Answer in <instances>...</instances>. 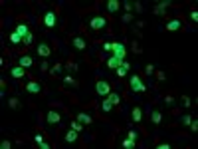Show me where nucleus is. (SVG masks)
Masks as SVG:
<instances>
[{
	"instance_id": "43",
	"label": "nucleus",
	"mask_w": 198,
	"mask_h": 149,
	"mask_svg": "<svg viewBox=\"0 0 198 149\" xmlns=\"http://www.w3.org/2000/svg\"><path fill=\"white\" fill-rule=\"evenodd\" d=\"M24 44H26V46H28V44H32V32H30V34H28V36H26V38H24Z\"/></svg>"
},
{
	"instance_id": "39",
	"label": "nucleus",
	"mask_w": 198,
	"mask_h": 149,
	"mask_svg": "<svg viewBox=\"0 0 198 149\" xmlns=\"http://www.w3.org/2000/svg\"><path fill=\"white\" fill-rule=\"evenodd\" d=\"M34 141L40 145V143H44V137H42V133H36V137H34Z\"/></svg>"
},
{
	"instance_id": "47",
	"label": "nucleus",
	"mask_w": 198,
	"mask_h": 149,
	"mask_svg": "<svg viewBox=\"0 0 198 149\" xmlns=\"http://www.w3.org/2000/svg\"><path fill=\"white\" fill-rule=\"evenodd\" d=\"M127 137H131V139H137V131H129V133H127Z\"/></svg>"
},
{
	"instance_id": "36",
	"label": "nucleus",
	"mask_w": 198,
	"mask_h": 149,
	"mask_svg": "<svg viewBox=\"0 0 198 149\" xmlns=\"http://www.w3.org/2000/svg\"><path fill=\"white\" fill-rule=\"evenodd\" d=\"M165 104L166 105H174V97H172V96H166L165 97Z\"/></svg>"
},
{
	"instance_id": "9",
	"label": "nucleus",
	"mask_w": 198,
	"mask_h": 149,
	"mask_svg": "<svg viewBox=\"0 0 198 149\" xmlns=\"http://www.w3.org/2000/svg\"><path fill=\"white\" fill-rule=\"evenodd\" d=\"M46 121L52 123V125H58V123L62 121V117H60V113H58V112H48V116H46Z\"/></svg>"
},
{
	"instance_id": "3",
	"label": "nucleus",
	"mask_w": 198,
	"mask_h": 149,
	"mask_svg": "<svg viewBox=\"0 0 198 149\" xmlns=\"http://www.w3.org/2000/svg\"><path fill=\"white\" fill-rule=\"evenodd\" d=\"M56 22H58V16H56V12L48 10V12L44 14V26H46V28H54V26H56Z\"/></svg>"
},
{
	"instance_id": "2",
	"label": "nucleus",
	"mask_w": 198,
	"mask_h": 149,
	"mask_svg": "<svg viewBox=\"0 0 198 149\" xmlns=\"http://www.w3.org/2000/svg\"><path fill=\"white\" fill-rule=\"evenodd\" d=\"M95 92H97L99 96H109V93H111V86H109L107 82H103V80H97V84H95Z\"/></svg>"
},
{
	"instance_id": "16",
	"label": "nucleus",
	"mask_w": 198,
	"mask_h": 149,
	"mask_svg": "<svg viewBox=\"0 0 198 149\" xmlns=\"http://www.w3.org/2000/svg\"><path fill=\"white\" fill-rule=\"evenodd\" d=\"M73 46H75V48H77V50H85V40H83V38H79V36H75L73 38Z\"/></svg>"
},
{
	"instance_id": "35",
	"label": "nucleus",
	"mask_w": 198,
	"mask_h": 149,
	"mask_svg": "<svg viewBox=\"0 0 198 149\" xmlns=\"http://www.w3.org/2000/svg\"><path fill=\"white\" fill-rule=\"evenodd\" d=\"M121 20H123L125 24H129V22L133 20V14H123V18H121Z\"/></svg>"
},
{
	"instance_id": "15",
	"label": "nucleus",
	"mask_w": 198,
	"mask_h": 149,
	"mask_svg": "<svg viewBox=\"0 0 198 149\" xmlns=\"http://www.w3.org/2000/svg\"><path fill=\"white\" fill-rule=\"evenodd\" d=\"M77 121H81L83 125H89V123H93V119H91L89 116H87V113H77Z\"/></svg>"
},
{
	"instance_id": "18",
	"label": "nucleus",
	"mask_w": 198,
	"mask_h": 149,
	"mask_svg": "<svg viewBox=\"0 0 198 149\" xmlns=\"http://www.w3.org/2000/svg\"><path fill=\"white\" fill-rule=\"evenodd\" d=\"M75 139H77V131L71 129V131H67V133H65V141L67 143H75Z\"/></svg>"
},
{
	"instance_id": "1",
	"label": "nucleus",
	"mask_w": 198,
	"mask_h": 149,
	"mask_svg": "<svg viewBox=\"0 0 198 149\" xmlns=\"http://www.w3.org/2000/svg\"><path fill=\"white\" fill-rule=\"evenodd\" d=\"M131 92H147V86L141 82V76H131Z\"/></svg>"
},
{
	"instance_id": "34",
	"label": "nucleus",
	"mask_w": 198,
	"mask_h": 149,
	"mask_svg": "<svg viewBox=\"0 0 198 149\" xmlns=\"http://www.w3.org/2000/svg\"><path fill=\"white\" fill-rule=\"evenodd\" d=\"M180 121L184 123V125H190V121H192V117L190 116H184V117H180Z\"/></svg>"
},
{
	"instance_id": "23",
	"label": "nucleus",
	"mask_w": 198,
	"mask_h": 149,
	"mask_svg": "<svg viewBox=\"0 0 198 149\" xmlns=\"http://www.w3.org/2000/svg\"><path fill=\"white\" fill-rule=\"evenodd\" d=\"M8 105H10L12 109H20V100H18V97H10V101H8Z\"/></svg>"
},
{
	"instance_id": "12",
	"label": "nucleus",
	"mask_w": 198,
	"mask_h": 149,
	"mask_svg": "<svg viewBox=\"0 0 198 149\" xmlns=\"http://www.w3.org/2000/svg\"><path fill=\"white\" fill-rule=\"evenodd\" d=\"M38 54H40L42 58H48L50 54H52V50H50L48 44H40V46H38Z\"/></svg>"
},
{
	"instance_id": "31",
	"label": "nucleus",
	"mask_w": 198,
	"mask_h": 149,
	"mask_svg": "<svg viewBox=\"0 0 198 149\" xmlns=\"http://www.w3.org/2000/svg\"><path fill=\"white\" fill-rule=\"evenodd\" d=\"M64 82L67 84V86H75V80L71 78V76H65V78H64Z\"/></svg>"
},
{
	"instance_id": "27",
	"label": "nucleus",
	"mask_w": 198,
	"mask_h": 149,
	"mask_svg": "<svg viewBox=\"0 0 198 149\" xmlns=\"http://www.w3.org/2000/svg\"><path fill=\"white\" fill-rule=\"evenodd\" d=\"M107 100H109V101H111V104H113V105H117V104H119V101H121V97H119V96H117V93H109V96H107Z\"/></svg>"
},
{
	"instance_id": "5",
	"label": "nucleus",
	"mask_w": 198,
	"mask_h": 149,
	"mask_svg": "<svg viewBox=\"0 0 198 149\" xmlns=\"http://www.w3.org/2000/svg\"><path fill=\"white\" fill-rule=\"evenodd\" d=\"M123 62H125V60H121V58H117V56H111V58L105 60V64H107L109 70H117V68H119Z\"/></svg>"
},
{
	"instance_id": "13",
	"label": "nucleus",
	"mask_w": 198,
	"mask_h": 149,
	"mask_svg": "<svg viewBox=\"0 0 198 149\" xmlns=\"http://www.w3.org/2000/svg\"><path fill=\"white\" fill-rule=\"evenodd\" d=\"M127 72H129V64H127V62H123V64H121V66L115 70V74L119 76V78H123V76H127Z\"/></svg>"
},
{
	"instance_id": "10",
	"label": "nucleus",
	"mask_w": 198,
	"mask_h": 149,
	"mask_svg": "<svg viewBox=\"0 0 198 149\" xmlns=\"http://www.w3.org/2000/svg\"><path fill=\"white\" fill-rule=\"evenodd\" d=\"M10 74H12V78L20 80V78H24V76H26V68H22V66H14V68L10 70Z\"/></svg>"
},
{
	"instance_id": "14",
	"label": "nucleus",
	"mask_w": 198,
	"mask_h": 149,
	"mask_svg": "<svg viewBox=\"0 0 198 149\" xmlns=\"http://www.w3.org/2000/svg\"><path fill=\"white\" fill-rule=\"evenodd\" d=\"M131 117H133V121H135V123H139V121L143 119V109H141V108H133Z\"/></svg>"
},
{
	"instance_id": "20",
	"label": "nucleus",
	"mask_w": 198,
	"mask_h": 149,
	"mask_svg": "<svg viewBox=\"0 0 198 149\" xmlns=\"http://www.w3.org/2000/svg\"><path fill=\"white\" fill-rule=\"evenodd\" d=\"M20 66H22V68H30L32 66V58L30 56H22V58H20Z\"/></svg>"
},
{
	"instance_id": "40",
	"label": "nucleus",
	"mask_w": 198,
	"mask_h": 149,
	"mask_svg": "<svg viewBox=\"0 0 198 149\" xmlns=\"http://www.w3.org/2000/svg\"><path fill=\"white\" fill-rule=\"evenodd\" d=\"M133 10H137V12H143V4H141V2H135V4H133Z\"/></svg>"
},
{
	"instance_id": "17",
	"label": "nucleus",
	"mask_w": 198,
	"mask_h": 149,
	"mask_svg": "<svg viewBox=\"0 0 198 149\" xmlns=\"http://www.w3.org/2000/svg\"><path fill=\"white\" fill-rule=\"evenodd\" d=\"M119 6H121V4L117 2V0H109V2H107V10L109 12H117V10H119Z\"/></svg>"
},
{
	"instance_id": "11",
	"label": "nucleus",
	"mask_w": 198,
	"mask_h": 149,
	"mask_svg": "<svg viewBox=\"0 0 198 149\" xmlns=\"http://www.w3.org/2000/svg\"><path fill=\"white\" fill-rule=\"evenodd\" d=\"M180 28H182V22H180L178 18H176V20H170V22L165 26V30H168V32H176V30H180Z\"/></svg>"
},
{
	"instance_id": "4",
	"label": "nucleus",
	"mask_w": 198,
	"mask_h": 149,
	"mask_svg": "<svg viewBox=\"0 0 198 149\" xmlns=\"http://www.w3.org/2000/svg\"><path fill=\"white\" fill-rule=\"evenodd\" d=\"M89 26H91V30H101V28L107 26V20H105L103 16H95V18H91Z\"/></svg>"
},
{
	"instance_id": "41",
	"label": "nucleus",
	"mask_w": 198,
	"mask_h": 149,
	"mask_svg": "<svg viewBox=\"0 0 198 149\" xmlns=\"http://www.w3.org/2000/svg\"><path fill=\"white\" fill-rule=\"evenodd\" d=\"M123 6H125V10H127V14H131V10H133V4H131V2H125Z\"/></svg>"
},
{
	"instance_id": "7",
	"label": "nucleus",
	"mask_w": 198,
	"mask_h": 149,
	"mask_svg": "<svg viewBox=\"0 0 198 149\" xmlns=\"http://www.w3.org/2000/svg\"><path fill=\"white\" fill-rule=\"evenodd\" d=\"M14 32L18 34V36L22 38V40H24V38H26L28 34H30V26H28V24H18V26H16V30H14Z\"/></svg>"
},
{
	"instance_id": "42",
	"label": "nucleus",
	"mask_w": 198,
	"mask_h": 149,
	"mask_svg": "<svg viewBox=\"0 0 198 149\" xmlns=\"http://www.w3.org/2000/svg\"><path fill=\"white\" fill-rule=\"evenodd\" d=\"M133 52L135 54H141V46H139L137 42H133Z\"/></svg>"
},
{
	"instance_id": "33",
	"label": "nucleus",
	"mask_w": 198,
	"mask_h": 149,
	"mask_svg": "<svg viewBox=\"0 0 198 149\" xmlns=\"http://www.w3.org/2000/svg\"><path fill=\"white\" fill-rule=\"evenodd\" d=\"M145 72H147V76H151V74H155V68L151 66V64H147V66H145Z\"/></svg>"
},
{
	"instance_id": "29",
	"label": "nucleus",
	"mask_w": 198,
	"mask_h": 149,
	"mask_svg": "<svg viewBox=\"0 0 198 149\" xmlns=\"http://www.w3.org/2000/svg\"><path fill=\"white\" fill-rule=\"evenodd\" d=\"M103 50L105 52H113V42H103Z\"/></svg>"
},
{
	"instance_id": "28",
	"label": "nucleus",
	"mask_w": 198,
	"mask_h": 149,
	"mask_svg": "<svg viewBox=\"0 0 198 149\" xmlns=\"http://www.w3.org/2000/svg\"><path fill=\"white\" fill-rule=\"evenodd\" d=\"M165 12H166V8H163V6H159V4H157V6H155V10H153V14H157V16H163Z\"/></svg>"
},
{
	"instance_id": "22",
	"label": "nucleus",
	"mask_w": 198,
	"mask_h": 149,
	"mask_svg": "<svg viewBox=\"0 0 198 149\" xmlns=\"http://www.w3.org/2000/svg\"><path fill=\"white\" fill-rule=\"evenodd\" d=\"M60 72H62V64H56V66L50 70V76H52V78H58V76H60Z\"/></svg>"
},
{
	"instance_id": "19",
	"label": "nucleus",
	"mask_w": 198,
	"mask_h": 149,
	"mask_svg": "<svg viewBox=\"0 0 198 149\" xmlns=\"http://www.w3.org/2000/svg\"><path fill=\"white\" fill-rule=\"evenodd\" d=\"M151 121H153L155 125H159V123L163 121V116H161V112H153V113H151Z\"/></svg>"
},
{
	"instance_id": "24",
	"label": "nucleus",
	"mask_w": 198,
	"mask_h": 149,
	"mask_svg": "<svg viewBox=\"0 0 198 149\" xmlns=\"http://www.w3.org/2000/svg\"><path fill=\"white\" fill-rule=\"evenodd\" d=\"M101 109H103L105 113H109V112H111V109H113V104H111V101H109V100H105L103 104H101Z\"/></svg>"
},
{
	"instance_id": "26",
	"label": "nucleus",
	"mask_w": 198,
	"mask_h": 149,
	"mask_svg": "<svg viewBox=\"0 0 198 149\" xmlns=\"http://www.w3.org/2000/svg\"><path fill=\"white\" fill-rule=\"evenodd\" d=\"M10 42H12V44H22L24 40H22V38H20L16 32H12V34H10Z\"/></svg>"
},
{
	"instance_id": "30",
	"label": "nucleus",
	"mask_w": 198,
	"mask_h": 149,
	"mask_svg": "<svg viewBox=\"0 0 198 149\" xmlns=\"http://www.w3.org/2000/svg\"><path fill=\"white\" fill-rule=\"evenodd\" d=\"M65 68H67L69 72H75V70H77V64H73V62H67V64H65Z\"/></svg>"
},
{
	"instance_id": "38",
	"label": "nucleus",
	"mask_w": 198,
	"mask_h": 149,
	"mask_svg": "<svg viewBox=\"0 0 198 149\" xmlns=\"http://www.w3.org/2000/svg\"><path fill=\"white\" fill-rule=\"evenodd\" d=\"M190 20L192 22H198V12L196 10H190Z\"/></svg>"
},
{
	"instance_id": "21",
	"label": "nucleus",
	"mask_w": 198,
	"mask_h": 149,
	"mask_svg": "<svg viewBox=\"0 0 198 149\" xmlns=\"http://www.w3.org/2000/svg\"><path fill=\"white\" fill-rule=\"evenodd\" d=\"M121 145H123L125 149H133V147H135V139L127 137V139H123V141H121Z\"/></svg>"
},
{
	"instance_id": "8",
	"label": "nucleus",
	"mask_w": 198,
	"mask_h": 149,
	"mask_svg": "<svg viewBox=\"0 0 198 149\" xmlns=\"http://www.w3.org/2000/svg\"><path fill=\"white\" fill-rule=\"evenodd\" d=\"M26 92H28V93H42V86H40L38 82H34V80H32V82L26 84Z\"/></svg>"
},
{
	"instance_id": "45",
	"label": "nucleus",
	"mask_w": 198,
	"mask_h": 149,
	"mask_svg": "<svg viewBox=\"0 0 198 149\" xmlns=\"http://www.w3.org/2000/svg\"><path fill=\"white\" fill-rule=\"evenodd\" d=\"M190 129H192V131H194V133H196V129H198V121H196V119H194V123L190 121Z\"/></svg>"
},
{
	"instance_id": "6",
	"label": "nucleus",
	"mask_w": 198,
	"mask_h": 149,
	"mask_svg": "<svg viewBox=\"0 0 198 149\" xmlns=\"http://www.w3.org/2000/svg\"><path fill=\"white\" fill-rule=\"evenodd\" d=\"M113 56L123 60L125 58V44H121V42H113Z\"/></svg>"
},
{
	"instance_id": "46",
	"label": "nucleus",
	"mask_w": 198,
	"mask_h": 149,
	"mask_svg": "<svg viewBox=\"0 0 198 149\" xmlns=\"http://www.w3.org/2000/svg\"><path fill=\"white\" fill-rule=\"evenodd\" d=\"M157 149H170V145H168V143H159Z\"/></svg>"
},
{
	"instance_id": "32",
	"label": "nucleus",
	"mask_w": 198,
	"mask_h": 149,
	"mask_svg": "<svg viewBox=\"0 0 198 149\" xmlns=\"http://www.w3.org/2000/svg\"><path fill=\"white\" fill-rule=\"evenodd\" d=\"M157 80H159V82H165V80H166V74H165V72H157Z\"/></svg>"
},
{
	"instance_id": "25",
	"label": "nucleus",
	"mask_w": 198,
	"mask_h": 149,
	"mask_svg": "<svg viewBox=\"0 0 198 149\" xmlns=\"http://www.w3.org/2000/svg\"><path fill=\"white\" fill-rule=\"evenodd\" d=\"M69 127H71V129H73V131H77V133H79V131L83 129L81 121H77V119H75V121H71V123H69Z\"/></svg>"
},
{
	"instance_id": "44",
	"label": "nucleus",
	"mask_w": 198,
	"mask_h": 149,
	"mask_svg": "<svg viewBox=\"0 0 198 149\" xmlns=\"http://www.w3.org/2000/svg\"><path fill=\"white\" fill-rule=\"evenodd\" d=\"M10 145H12L10 141H2V143H0V147H2V149H10Z\"/></svg>"
},
{
	"instance_id": "37",
	"label": "nucleus",
	"mask_w": 198,
	"mask_h": 149,
	"mask_svg": "<svg viewBox=\"0 0 198 149\" xmlns=\"http://www.w3.org/2000/svg\"><path fill=\"white\" fill-rule=\"evenodd\" d=\"M182 104H184V108H190V105H192L190 97H186V96H184V97H182Z\"/></svg>"
}]
</instances>
